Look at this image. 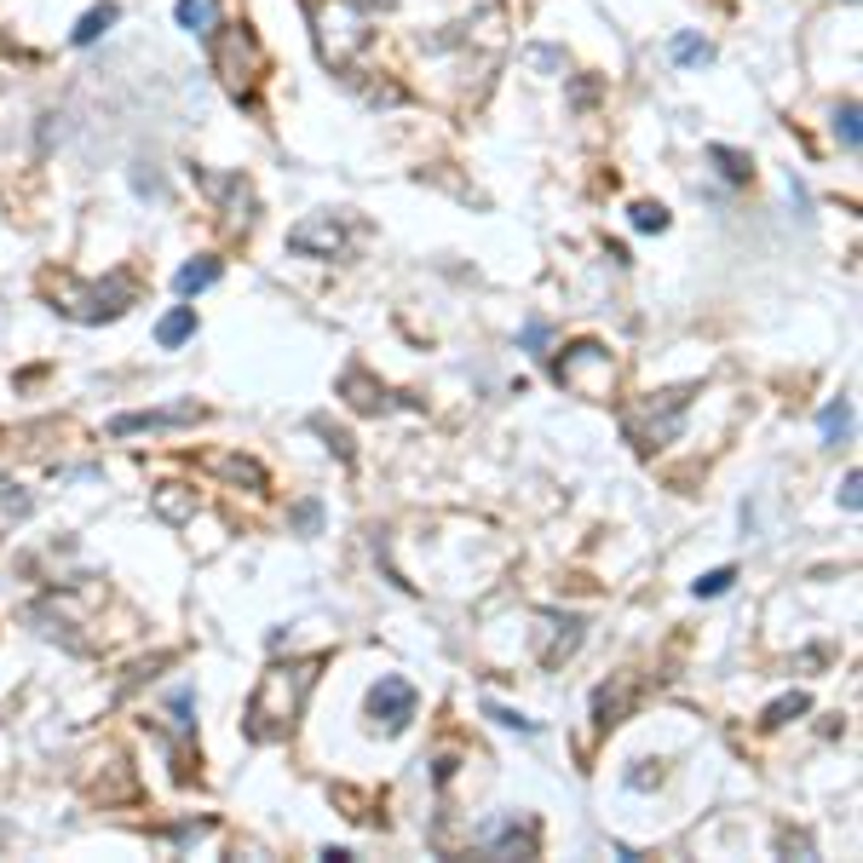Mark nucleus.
<instances>
[{"label": "nucleus", "instance_id": "obj_16", "mask_svg": "<svg viewBox=\"0 0 863 863\" xmlns=\"http://www.w3.org/2000/svg\"><path fill=\"white\" fill-rule=\"evenodd\" d=\"M846 426H852V403L835 397V403L823 409V444H840V438H846Z\"/></svg>", "mask_w": 863, "mask_h": 863}, {"label": "nucleus", "instance_id": "obj_13", "mask_svg": "<svg viewBox=\"0 0 863 863\" xmlns=\"http://www.w3.org/2000/svg\"><path fill=\"white\" fill-rule=\"evenodd\" d=\"M190 334H196V305H179V311H167L162 328H156V340H162L167 351H173V346H185Z\"/></svg>", "mask_w": 863, "mask_h": 863}, {"label": "nucleus", "instance_id": "obj_18", "mask_svg": "<svg viewBox=\"0 0 863 863\" xmlns=\"http://www.w3.org/2000/svg\"><path fill=\"white\" fill-rule=\"evenodd\" d=\"M213 467H219V472H231V478H248L254 490H265V467H254V461H242V455H219Z\"/></svg>", "mask_w": 863, "mask_h": 863}, {"label": "nucleus", "instance_id": "obj_26", "mask_svg": "<svg viewBox=\"0 0 863 863\" xmlns=\"http://www.w3.org/2000/svg\"><path fill=\"white\" fill-rule=\"evenodd\" d=\"M840 501H846V513H858V472H846V490H840Z\"/></svg>", "mask_w": 863, "mask_h": 863}, {"label": "nucleus", "instance_id": "obj_7", "mask_svg": "<svg viewBox=\"0 0 863 863\" xmlns=\"http://www.w3.org/2000/svg\"><path fill=\"white\" fill-rule=\"evenodd\" d=\"M288 248H294L300 259H334L340 248H346V231L334 225V213H317V219H305V225L288 231Z\"/></svg>", "mask_w": 863, "mask_h": 863}, {"label": "nucleus", "instance_id": "obj_1", "mask_svg": "<svg viewBox=\"0 0 863 863\" xmlns=\"http://www.w3.org/2000/svg\"><path fill=\"white\" fill-rule=\"evenodd\" d=\"M323 674V656H300V662H271L254 685V702H248V737L254 743H282L305 714V697Z\"/></svg>", "mask_w": 863, "mask_h": 863}, {"label": "nucleus", "instance_id": "obj_9", "mask_svg": "<svg viewBox=\"0 0 863 863\" xmlns=\"http://www.w3.org/2000/svg\"><path fill=\"white\" fill-rule=\"evenodd\" d=\"M340 397H346L357 415H380V409L392 403V397H386V386H380V380H374L363 363H351V369L340 374Z\"/></svg>", "mask_w": 863, "mask_h": 863}, {"label": "nucleus", "instance_id": "obj_12", "mask_svg": "<svg viewBox=\"0 0 863 863\" xmlns=\"http://www.w3.org/2000/svg\"><path fill=\"white\" fill-rule=\"evenodd\" d=\"M179 24L190 35H213L219 29V0H179Z\"/></svg>", "mask_w": 863, "mask_h": 863}, {"label": "nucleus", "instance_id": "obj_24", "mask_svg": "<svg viewBox=\"0 0 863 863\" xmlns=\"http://www.w3.org/2000/svg\"><path fill=\"white\" fill-rule=\"evenodd\" d=\"M317 518H323V507H317V501H305V507H294V524H300L305 536L317 530Z\"/></svg>", "mask_w": 863, "mask_h": 863}, {"label": "nucleus", "instance_id": "obj_15", "mask_svg": "<svg viewBox=\"0 0 863 863\" xmlns=\"http://www.w3.org/2000/svg\"><path fill=\"white\" fill-rule=\"evenodd\" d=\"M156 513H162L167 524H185V518H190V495L179 490V484H162V490H156Z\"/></svg>", "mask_w": 863, "mask_h": 863}, {"label": "nucleus", "instance_id": "obj_5", "mask_svg": "<svg viewBox=\"0 0 863 863\" xmlns=\"http://www.w3.org/2000/svg\"><path fill=\"white\" fill-rule=\"evenodd\" d=\"M202 420V403L185 397V403H167V409H139V415H116L110 420V438H133V432H173V426H196Z\"/></svg>", "mask_w": 863, "mask_h": 863}, {"label": "nucleus", "instance_id": "obj_11", "mask_svg": "<svg viewBox=\"0 0 863 863\" xmlns=\"http://www.w3.org/2000/svg\"><path fill=\"white\" fill-rule=\"evenodd\" d=\"M806 708H812V697H806V691H783L777 702H766V714H760V725H766V731H777V725L800 720Z\"/></svg>", "mask_w": 863, "mask_h": 863}, {"label": "nucleus", "instance_id": "obj_17", "mask_svg": "<svg viewBox=\"0 0 863 863\" xmlns=\"http://www.w3.org/2000/svg\"><path fill=\"white\" fill-rule=\"evenodd\" d=\"M731 582H737V570H731V564H720V570L697 576V582H691V593H697V599H720V593H725Z\"/></svg>", "mask_w": 863, "mask_h": 863}, {"label": "nucleus", "instance_id": "obj_23", "mask_svg": "<svg viewBox=\"0 0 863 863\" xmlns=\"http://www.w3.org/2000/svg\"><path fill=\"white\" fill-rule=\"evenodd\" d=\"M490 720L507 725V731H536V720H524V714H513V708H495V702H490Z\"/></svg>", "mask_w": 863, "mask_h": 863}, {"label": "nucleus", "instance_id": "obj_3", "mask_svg": "<svg viewBox=\"0 0 863 863\" xmlns=\"http://www.w3.org/2000/svg\"><path fill=\"white\" fill-rule=\"evenodd\" d=\"M553 380L570 386L576 397H610V380H616V357H610L599 340H576L553 357Z\"/></svg>", "mask_w": 863, "mask_h": 863}, {"label": "nucleus", "instance_id": "obj_14", "mask_svg": "<svg viewBox=\"0 0 863 863\" xmlns=\"http://www.w3.org/2000/svg\"><path fill=\"white\" fill-rule=\"evenodd\" d=\"M116 18H121V12L110 6V0H104V6H93V12H87V18L75 24V35H70V41H75V47H93V41H98V35H104L110 24H116Z\"/></svg>", "mask_w": 863, "mask_h": 863}, {"label": "nucleus", "instance_id": "obj_6", "mask_svg": "<svg viewBox=\"0 0 863 863\" xmlns=\"http://www.w3.org/2000/svg\"><path fill=\"white\" fill-rule=\"evenodd\" d=\"M369 714L386 725V731H403V725L415 720V685L403 674H380V685L369 691Z\"/></svg>", "mask_w": 863, "mask_h": 863}, {"label": "nucleus", "instance_id": "obj_25", "mask_svg": "<svg viewBox=\"0 0 863 863\" xmlns=\"http://www.w3.org/2000/svg\"><path fill=\"white\" fill-rule=\"evenodd\" d=\"M0 507H12V513H24L29 501L18 495V484H0Z\"/></svg>", "mask_w": 863, "mask_h": 863}, {"label": "nucleus", "instance_id": "obj_8", "mask_svg": "<svg viewBox=\"0 0 863 863\" xmlns=\"http://www.w3.org/2000/svg\"><path fill=\"white\" fill-rule=\"evenodd\" d=\"M219 70H225V81H231V93H248V87H254L259 52H254V41H248L242 29H231V35H225V52H219Z\"/></svg>", "mask_w": 863, "mask_h": 863}, {"label": "nucleus", "instance_id": "obj_19", "mask_svg": "<svg viewBox=\"0 0 863 863\" xmlns=\"http://www.w3.org/2000/svg\"><path fill=\"white\" fill-rule=\"evenodd\" d=\"M633 231H668V208L662 202H633Z\"/></svg>", "mask_w": 863, "mask_h": 863}, {"label": "nucleus", "instance_id": "obj_2", "mask_svg": "<svg viewBox=\"0 0 863 863\" xmlns=\"http://www.w3.org/2000/svg\"><path fill=\"white\" fill-rule=\"evenodd\" d=\"M685 409H691V392H685V386H679V392H651L645 403H633L628 415H622V432H628L633 449H662L679 438Z\"/></svg>", "mask_w": 863, "mask_h": 863}, {"label": "nucleus", "instance_id": "obj_22", "mask_svg": "<svg viewBox=\"0 0 863 863\" xmlns=\"http://www.w3.org/2000/svg\"><path fill=\"white\" fill-rule=\"evenodd\" d=\"M835 133H840V144H846V150H858V104H846V110L835 116Z\"/></svg>", "mask_w": 863, "mask_h": 863}, {"label": "nucleus", "instance_id": "obj_10", "mask_svg": "<svg viewBox=\"0 0 863 863\" xmlns=\"http://www.w3.org/2000/svg\"><path fill=\"white\" fill-rule=\"evenodd\" d=\"M219 282V259H190V265H179V277H173V288L179 294H202V288H213Z\"/></svg>", "mask_w": 863, "mask_h": 863}, {"label": "nucleus", "instance_id": "obj_4", "mask_svg": "<svg viewBox=\"0 0 863 863\" xmlns=\"http://www.w3.org/2000/svg\"><path fill=\"white\" fill-rule=\"evenodd\" d=\"M133 300H139L133 277H110V282H93V288L58 282V311H64V317H75V323H116Z\"/></svg>", "mask_w": 863, "mask_h": 863}, {"label": "nucleus", "instance_id": "obj_20", "mask_svg": "<svg viewBox=\"0 0 863 863\" xmlns=\"http://www.w3.org/2000/svg\"><path fill=\"white\" fill-rule=\"evenodd\" d=\"M714 162L725 167V179H731V185H743V179H748V156H737V150H725V144H714Z\"/></svg>", "mask_w": 863, "mask_h": 863}, {"label": "nucleus", "instance_id": "obj_21", "mask_svg": "<svg viewBox=\"0 0 863 863\" xmlns=\"http://www.w3.org/2000/svg\"><path fill=\"white\" fill-rule=\"evenodd\" d=\"M674 58H679V64H708V41H697V35H679V41H674Z\"/></svg>", "mask_w": 863, "mask_h": 863}]
</instances>
